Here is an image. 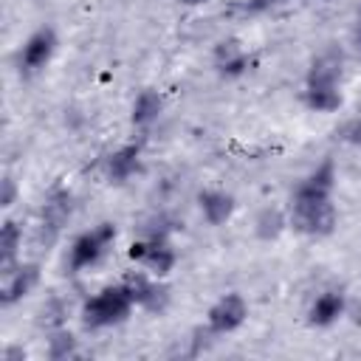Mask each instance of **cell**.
Masks as SVG:
<instances>
[{"label": "cell", "mask_w": 361, "mask_h": 361, "mask_svg": "<svg viewBox=\"0 0 361 361\" xmlns=\"http://www.w3.org/2000/svg\"><path fill=\"white\" fill-rule=\"evenodd\" d=\"M333 186H336V164L333 158H324L293 192L290 197V217L288 223L307 237H327L336 228V203H333Z\"/></svg>", "instance_id": "6da1fadb"}, {"label": "cell", "mask_w": 361, "mask_h": 361, "mask_svg": "<svg viewBox=\"0 0 361 361\" xmlns=\"http://www.w3.org/2000/svg\"><path fill=\"white\" fill-rule=\"evenodd\" d=\"M133 307H135V299H133L127 282H118V285H110V288L99 290L93 299L85 302V307H82V324L87 330L110 327V324L124 322Z\"/></svg>", "instance_id": "7a4b0ae2"}, {"label": "cell", "mask_w": 361, "mask_h": 361, "mask_svg": "<svg viewBox=\"0 0 361 361\" xmlns=\"http://www.w3.org/2000/svg\"><path fill=\"white\" fill-rule=\"evenodd\" d=\"M113 240H116V226H113V223H99L96 228L79 234V237L73 240V245H71V257H68V268H71V274L96 265Z\"/></svg>", "instance_id": "3957f363"}, {"label": "cell", "mask_w": 361, "mask_h": 361, "mask_svg": "<svg viewBox=\"0 0 361 361\" xmlns=\"http://www.w3.org/2000/svg\"><path fill=\"white\" fill-rule=\"evenodd\" d=\"M127 257H130L133 262L144 265L152 276H166V274L175 268V262H178V254H175V248L166 243L164 234H152V237H147V240H135V243L127 248Z\"/></svg>", "instance_id": "277c9868"}, {"label": "cell", "mask_w": 361, "mask_h": 361, "mask_svg": "<svg viewBox=\"0 0 361 361\" xmlns=\"http://www.w3.org/2000/svg\"><path fill=\"white\" fill-rule=\"evenodd\" d=\"M245 316H248L245 299L240 293H226V296H220L209 307V313H206V330L212 336H226V333L237 330L245 322Z\"/></svg>", "instance_id": "5b68a950"}, {"label": "cell", "mask_w": 361, "mask_h": 361, "mask_svg": "<svg viewBox=\"0 0 361 361\" xmlns=\"http://www.w3.org/2000/svg\"><path fill=\"white\" fill-rule=\"evenodd\" d=\"M54 51H56V34H54V28H48V25L37 28V31L25 39V45H23V51H20V71H23V73H37V71H42V68L51 62Z\"/></svg>", "instance_id": "8992f818"}, {"label": "cell", "mask_w": 361, "mask_h": 361, "mask_svg": "<svg viewBox=\"0 0 361 361\" xmlns=\"http://www.w3.org/2000/svg\"><path fill=\"white\" fill-rule=\"evenodd\" d=\"M39 282V265L37 262H17L3 271V288H0V302L8 307L20 302L31 288Z\"/></svg>", "instance_id": "52a82bcc"}, {"label": "cell", "mask_w": 361, "mask_h": 361, "mask_svg": "<svg viewBox=\"0 0 361 361\" xmlns=\"http://www.w3.org/2000/svg\"><path fill=\"white\" fill-rule=\"evenodd\" d=\"M341 73H344V56L338 48H327L322 51L307 71V82L305 85H319V87H338L341 85Z\"/></svg>", "instance_id": "ba28073f"}, {"label": "cell", "mask_w": 361, "mask_h": 361, "mask_svg": "<svg viewBox=\"0 0 361 361\" xmlns=\"http://www.w3.org/2000/svg\"><path fill=\"white\" fill-rule=\"evenodd\" d=\"M344 307H347V299L338 288H330L324 293L316 296V302L310 305V313H307V322L313 327H327L333 322H338L344 316Z\"/></svg>", "instance_id": "9c48e42d"}, {"label": "cell", "mask_w": 361, "mask_h": 361, "mask_svg": "<svg viewBox=\"0 0 361 361\" xmlns=\"http://www.w3.org/2000/svg\"><path fill=\"white\" fill-rule=\"evenodd\" d=\"M214 68L223 76H240L248 71V56L237 37H226L214 45Z\"/></svg>", "instance_id": "30bf717a"}, {"label": "cell", "mask_w": 361, "mask_h": 361, "mask_svg": "<svg viewBox=\"0 0 361 361\" xmlns=\"http://www.w3.org/2000/svg\"><path fill=\"white\" fill-rule=\"evenodd\" d=\"M197 206L209 226H223L234 212V197L220 189H203L197 195Z\"/></svg>", "instance_id": "8fae6325"}, {"label": "cell", "mask_w": 361, "mask_h": 361, "mask_svg": "<svg viewBox=\"0 0 361 361\" xmlns=\"http://www.w3.org/2000/svg\"><path fill=\"white\" fill-rule=\"evenodd\" d=\"M138 161H141V147H138V144H124V147H118L116 152L107 155V164H104L107 178H110L113 183H124V180L138 169Z\"/></svg>", "instance_id": "7c38bea8"}, {"label": "cell", "mask_w": 361, "mask_h": 361, "mask_svg": "<svg viewBox=\"0 0 361 361\" xmlns=\"http://www.w3.org/2000/svg\"><path fill=\"white\" fill-rule=\"evenodd\" d=\"M68 214H71V195L62 192V189H54L48 195L45 206H42V231H48L51 240H56V234H59L62 223L68 220Z\"/></svg>", "instance_id": "4fadbf2b"}, {"label": "cell", "mask_w": 361, "mask_h": 361, "mask_svg": "<svg viewBox=\"0 0 361 361\" xmlns=\"http://www.w3.org/2000/svg\"><path fill=\"white\" fill-rule=\"evenodd\" d=\"M124 282H127V288H130L135 305H141V307H147V310H161V307H164V302H166V290L158 288V285H152L144 274L127 276Z\"/></svg>", "instance_id": "5bb4252c"}, {"label": "cell", "mask_w": 361, "mask_h": 361, "mask_svg": "<svg viewBox=\"0 0 361 361\" xmlns=\"http://www.w3.org/2000/svg\"><path fill=\"white\" fill-rule=\"evenodd\" d=\"M161 110H164V99H161V93L152 90V87H147V90H141V93L135 96L130 121H133L135 127H147V124H152V121L161 116Z\"/></svg>", "instance_id": "9a60e30c"}, {"label": "cell", "mask_w": 361, "mask_h": 361, "mask_svg": "<svg viewBox=\"0 0 361 361\" xmlns=\"http://www.w3.org/2000/svg\"><path fill=\"white\" fill-rule=\"evenodd\" d=\"M23 245V228L17 220H3L0 226V271L17 265V251Z\"/></svg>", "instance_id": "2e32d148"}, {"label": "cell", "mask_w": 361, "mask_h": 361, "mask_svg": "<svg viewBox=\"0 0 361 361\" xmlns=\"http://www.w3.org/2000/svg\"><path fill=\"white\" fill-rule=\"evenodd\" d=\"M305 104L313 113H336L341 107V90L338 87H319L305 85Z\"/></svg>", "instance_id": "e0dca14e"}, {"label": "cell", "mask_w": 361, "mask_h": 361, "mask_svg": "<svg viewBox=\"0 0 361 361\" xmlns=\"http://www.w3.org/2000/svg\"><path fill=\"white\" fill-rule=\"evenodd\" d=\"M73 353H76V338L62 327L54 330V336L48 338V358L51 361H62V358H68Z\"/></svg>", "instance_id": "ac0fdd59"}, {"label": "cell", "mask_w": 361, "mask_h": 361, "mask_svg": "<svg viewBox=\"0 0 361 361\" xmlns=\"http://www.w3.org/2000/svg\"><path fill=\"white\" fill-rule=\"evenodd\" d=\"M285 226H288V223H285L282 212H276V209H265V212L257 217V234H259L262 240H274Z\"/></svg>", "instance_id": "d6986e66"}, {"label": "cell", "mask_w": 361, "mask_h": 361, "mask_svg": "<svg viewBox=\"0 0 361 361\" xmlns=\"http://www.w3.org/2000/svg\"><path fill=\"white\" fill-rule=\"evenodd\" d=\"M65 316H68L65 302L56 299V296H51V299L45 302V307H42V324H45L48 330H59V327L65 324Z\"/></svg>", "instance_id": "ffe728a7"}, {"label": "cell", "mask_w": 361, "mask_h": 361, "mask_svg": "<svg viewBox=\"0 0 361 361\" xmlns=\"http://www.w3.org/2000/svg\"><path fill=\"white\" fill-rule=\"evenodd\" d=\"M14 200H17V180L6 175V178H3V192H0V206L8 209Z\"/></svg>", "instance_id": "44dd1931"}, {"label": "cell", "mask_w": 361, "mask_h": 361, "mask_svg": "<svg viewBox=\"0 0 361 361\" xmlns=\"http://www.w3.org/2000/svg\"><path fill=\"white\" fill-rule=\"evenodd\" d=\"M279 3H285V0H248V3H240V8L243 11H265V8L279 6Z\"/></svg>", "instance_id": "7402d4cb"}, {"label": "cell", "mask_w": 361, "mask_h": 361, "mask_svg": "<svg viewBox=\"0 0 361 361\" xmlns=\"http://www.w3.org/2000/svg\"><path fill=\"white\" fill-rule=\"evenodd\" d=\"M344 135H347V141H350V144L361 147V118H358V121H353V124L347 127V133H344Z\"/></svg>", "instance_id": "603a6c76"}, {"label": "cell", "mask_w": 361, "mask_h": 361, "mask_svg": "<svg viewBox=\"0 0 361 361\" xmlns=\"http://www.w3.org/2000/svg\"><path fill=\"white\" fill-rule=\"evenodd\" d=\"M3 358H6V361H11V358H25V353H23L20 347H11V350L3 353Z\"/></svg>", "instance_id": "cb8c5ba5"}, {"label": "cell", "mask_w": 361, "mask_h": 361, "mask_svg": "<svg viewBox=\"0 0 361 361\" xmlns=\"http://www.w3.org/2000/svg\"><path fill=\"white\" fill-rule=\"evenodd\" d=\"M183 6H200V3H209V0H180Z\"/></svg>", "instance_id": "d4e9b609"}, {"label": "cell", "mask_w": 361, "mask_h": 361, "mask_svg": "<svg viewBox=\"0 0 361 361\" xmlns=\"http://www.w3.org/2000/svg\"><path fill=\"white\" fill-rule=\"evenodd\" d=\"M355 45H358V51H361V25H358V31H355Z\"/></svg>", "instance_id": "484cf974"}]
</instances>
